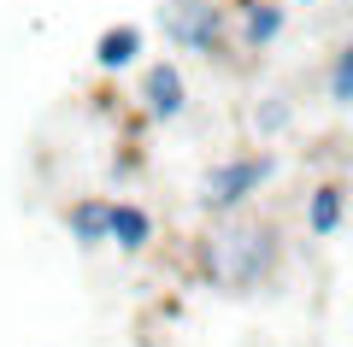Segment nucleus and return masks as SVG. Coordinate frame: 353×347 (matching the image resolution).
Listing matches in <instances>:
<instances>
[{
	"mask_svg": "<svg viewBox=\"0 0 353 347\" xmlns=\"http://www.w3.org/2000/svg\"><path fill=\"white\" fill-rule=\"evenodd\" d=\"M148 106L159 118H176L183 112V77H176V65H153L148 71Z\"/></svg>",
	"mask_w": 353,
	"mask_h": 347,
	"instance_id": "obj_5",
	"label": "nucleus"
},
{
	"mask_svg": "<svg viewBox=\"0 0 353 347\" xmlns=\"http://www.w3.org/2000/svg\"><path fill=\"white\" fill-rule=\"evenodd\" d=\"M165 30H171V41H183V48L212 53V41H218V12L206 6V0H171V6H165Z\"/></svg>",
	"mask_w": 353,
	"mask_h": 347,
	"instance_id": "obj_2",
	"label": "nucleus"
},
{
	"mask_svg": "<svg viewBox=\"0 0 353 347\" xmlns=\"http://www.w3.org/2000/svg\"><path fill=\"white\" fill-rule=\"evenodd\" d=\"M277 30H283V12H277V6H248V41H253V48H265Z\"/></svg>",
	"mask_w": 353,
	"mask_h": 347,
	"instance_id": "obj_9",
	"label": "nucleus"
},
{
	"mask_svg": "<svg viewBox=\"0 0 353 347\" xmlns=\"http://www.w3.org/2000/svg\"><path fill=\"white\" fill-rule=\"evenodd\" d=\"M106 236H112L118 248H141V241L153 236V218L141 206H106Z\"/></svg>",
	"mask_w": 353,
	"mask_h": 347,
	"instance_id": "obj_4",
	"label": "nucleus"
},
{
	"mask_svg": "<svg viewBox=\"0 0 353 347\" xmlns=\"http://www.w3.org/2000/svg\"><path fill=\"white\" fill-rule=\"evenodd\" d=\"M141 53V30H106L101 48H94V59L101 65H130Z\"/></svg>",
	"mask_w": 353,
	"mask_h": 347,
	"instance_id": "obj_6",
	"label": "nucleus"
},
{
	"mask_svg": "<svg viewBox=\"0 0 353 347\" xmlns=\"http://www.w3.org/2000/svg\"><path fill=\"white\" fill-rule=\"evenodd\" d=\"M271 177V159H236V165H218L212 177H206V200L212 206H241V200L253 195V188Z\"/></svg>",
	"mask_w": 353,
	"mask_h": 347,
	"instance_id": "obj_3",
	"label": "nucleus"
},
{
	"mask_svg": "<svg viewBox=\"0 0 353 347\" xmlns=\"http://www.w3.org/2000/svg\"><path fill=\"white\" fill-rule=\"evenodd\" d=\"M336 224H341V188H318L312 195V236H336Z\"/></svg>",
	"mask_w": 353,
	"mask_h": 347,
	"instance_id": "obj_8",
	"label": "nucleus"
},
{
	"mask_svg": "<svg viewBox=\"0 0 353 347\" xmlns=\"http://www.w3.org/2000/svg\"><path fill=\"white\" fill-rule=\"evenodd\" d=\"M71 230H77V241H83V248L106 241V206H101V200H83V206L71 212Z\"/></svg>",
	"mask_w": 353,
	"mask_h": 347,
	"instance_id": "obj_7",
	"label": "nucleus"
},
{
	"mask_svg": "<svg viewBox=\"0 0 353 347\" xmlns=\"http://www.w3.org/2000/svg\"><path fill=\"white\" fill-rule=\"evenodd\" d=\"M265 259H271V236H265V230H230V236H218L212 253H206L212 277L230 283V288L253 283V277L265 271Z\"/></svg>",
	"mask_w": 353,
	"mask_h": 347,
	"instance_id": "obj_1",
	"label": "nucleus"
},
{
	"mask_svg": "<svg viewBox=\"0 0 353 347\" xmlns=\"http://www.w3.org/2000/svg\"><path fill=\"white\" fill-rule=\"evenodd\" d=\"M330 100L347 106L353 100V53H336V71H330Z\"/></svg>",
	"mask_w": 353,
	"mask_h": 347,
	"instance_id": "obj_10",
	"label": "nucleus"
}]
</instances>
